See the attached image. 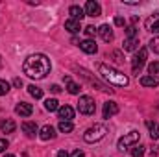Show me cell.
<instances>
[{"instance_id":"1","label":"cell","mask_w":159,"mask_h":157,"mask_svg":"<svg viewBox=\"0 0 159 157\" xmlns=\"http://www.w3.org/2000/svg\"><path fill=\"white\" fill-rule=\"evenodd\" d=\"M50 67H52V65H50V59H48L44 54H34V56L26 57V61H24V65H22V70H24V74L30 76V78L41 79L50 72Z\"/></svg>"},{"instance_id":"2","label":"cell","mask_w":159,"mask_h":157,"mask_svg":"<svg viewBox=\"0 0 159 157\" xmlns=\"http://www.w3.org/2000/svg\"><path fill=\"white\" fill-rule=\"evenodd\" d=\"M98 72H100V76L104 79H107L109 83H113V85H119V87H126L128 83H129V79L126 74H122L120 70L117 69H113V67H109V65H104V63H100L98 65Z\"/></svg>"},{"instance_id":"3","label":"cell","mask_w":159,"mask_h":157,"mask_svg":"<svg viewBox=\"0 0 159 157\" xmlns=\"http://www.w3.org/2000/svg\"><path fill=\"white\" fill-rule=\"evenodd\" d=\"M106 133H107V129H106L104 124H94L83 133V141L85 142H98L106 137Z\"/></svg>"},{"instance_id":"4","label":"cell","mask_w":159,"mask_h":157,"mask_svg":"<svg viewBox=\"0 0 159 157\" xmlns=\"http://www.w3.org/2000/svg\"><path fill=\"white\" fill-rule=\"evenodd\" d=\"M141 139V133L139 131H129L126 133L124 137L119 139V150H128V148H133Z\"/></svg>"},{"instance_id":"5","label":"cell","mask_w":159,"mask_h":157,"mask_svg":"<svg viewBox=\"0 0 159 157\" xmlns=\"http://www.w3.org/2000/svg\"><path fill=\"white\" fill-rule=\"evenodd\" d=\"M94 109H96V105H94V100H93L91 96H87V94L80 96L78 111L81 113V115H93V113H94Z\"/></svg>"},{"instance_id":"6","label":"cell","mask_w":159,"mask_h":157,"mask_svg":"<svg viewBox=\"0 0 159 157\" xmlns=\"http://www.w3.org/2000/svg\"><path fill=\"white\" fill-rule=\"evenodd\" d=\"M146 57H148V50H146V48H139V52L135 54V57H133V61H131L133 74H139V72H141V69H143L144 63H146Z\"/></svg>"},{"instance_id":"7","label":"cell","mask_w":159,"mask_h":157,"mask_svg":"<svg viewBox=\"0 0 159 157\" xmlns=\"http://www.w3.org/2000/svg\"><path fill=\"white\" fill-rule=\"evenodd\" d=\"M85 15H89V17H100V15H102L100 4L94 2V0H89V2L85 4Z\"/></svg>"},{"instance_id":"8","label":"cell","mask_w":159,"mask_h":157,"mask_svg":"<svg viewBox=\"0 0 159 157\" xmlns=\"http://www.w3.org/2000/svg\"><path fill=\"white\" fill-rule=\"evenodd\" d=\"M146 30L152 32V34H159V13L150 15V17L146 19Z\"/></svg>"},{"instance_id":"9","label":"cell","mask_w":159,"mask_h":157,"mask_svg":"<svg viewBox=\"0 0 159 157\" xmlns=\"http://www.w3.org/2000/svg\"><path fill=\"white\" fill-rule=\"evenodd\" d=\"M15 113H17V115H20V117H30V115L34 113V107H32V104L20 102V104H17V107H15Z\"/></svg>"},{"instance_id":"10","label":"cell","mask_w":159,"mask_h":157,"mask_svg":"<svg viewBox=\"0 0 159 157\" xmlns=\"http://www.w3.org/2000/svg\"><path fill=\"white\" fill-rule=\"evenodd\" d=\"M98 35L102 37V41L111 43V41H113V30H111V26H109V24H102V26L98 28Z\"/></svg>"},{"instance_id":"11","label":"cell","mask_w":159,"mask_h":157,"mask_svg":"<svg viewBox=\"0 0 159 157\" xmlns=\"http://www.w3.org/2000/svg\"><path fill=\"white\" fill-rule=\"evenodd\" d=\"M57 115L61 120H67V122H70L72 118H74V109L70 107V105H61L59 109H57Z\"/></svg>"},{"instance_id":"12","label":"cell","mask_w":159,"mask_h":157,"mask_svg":"<svg viewBox=\"0 0 159 157\" xmlns=\"http://www.w3.org/2000/svg\"><path fill=\"white\" fill-rule=\"evenodd\" d=\"M119 113V104L117 102H106L104 104V118H111Z\"/></svg>"},{"instance_id":"13","label":"cell","mask_w":159,"mask_h":157,"mask_svg":"<svg viewBox=\"0 0 159 157\" xmlns=\"http://www.w3.org/2000/svg\"><path fill=\"white\" fill-rule=\"evenodd\" d=\"M80 48L85 52V54H96V50H98V46H96V43L91 39H85L80 43Z\"/></svg>"},{"instance_id":"14","label":"cell","mask_w":159,"mask_h":157,"mask_svg":"<svg viewBox=\"0 0 159 157\" xmlns=\"http://www.w3.org/2000/svg\"><path fill=\"white\" fill-rule=\"evenodd\" d=\"M39 137L43 139V141H50V139L56 137V129H54L52 126L46 124V126H43V128L39 129Z\"/></svg>"},{"instance_id":"15","label":"cell","mask_w":159,"mask_h":157,"mask_svg":"<svg viewBox=\"0 0 159 157\" xmlns=\"http://www.w3.org/2000/svg\"><path fill=\"white\" fill-rule=\"evenodd\" d=\"M22 131H24L28 137H35V133L39 131V128H37V124H35V122L26 120V122H22Z\"/></svg>"},{"instance_id":"16","label":"cell","mask_w":159,"mask_h":157,"mask_svg":"<svg viewBox=\"0 0 159 157\" xmlns=\"http://www.w3.org/2000/svg\"><path fill=\"white\" fill-rule=\"evenodd\" d=\"M69 15H70V19H74V20H81V19L85 17V9L80 7V6H70V7H69Z\"/></svg>"},{"instance_id":"17","label":"cell","mask_w":159,"mask_h":157,"mask_svg":"<svg viewBox=\"0 0 159 157\" xmlns=\"http://www.w3.org/2000/svg\"><path fill=\"white\" fill-rule=\"evenodd\" d=\"M141 85H143V87H157L159 78L157 76H150V74H148V76H143V78H141Z\"/></svg>"},{"instance_id":"18","label":"cell","mask_w":159,"mask_h":157,"mask_svg":"<svg viewBox=\"0 0 159 157\" xmlns=\"http://www.w3.org/2000/svg\"><path fill=\"white\" fill-rule=\"evenodd\" d=\"M15 128H17V124H15L11 118H6V120H2V124H0V129H2L4 133H13Z\"/></svg>"},{"instance_id":"19","label":"cell","mask_w":159,"mask_h":157,"mask_svg":"<svg viewBox=\"0 0 159 157\" xmlns=\"http://www.w3.org/2000/svg\"><path fill=\"white\" fill-rule=\"evenodd\" d=\"M65 30H69L70 34H78L80 30H81V24H80V20H74V19H69V20L65 22Z\"/></svg>"},{"instance_id":"20","label":"cell","mask_w":159,"mask_h":157,"mask_svg":"<svg viewBox=\"0 0 159 157\" xmlns=\"http://www.w3.org/2000/svg\"><path fill=\"white\" fill-rule=\"evenodd\" d=\"M124 50H126V52L139 50V37H133V39H126L124 41Z\"/></svg>"},{"instance_id":"21","label":"cell","mask_w":159,"mask_h":157,"mask_svg":"<svg viewBox=\"0 0 159 157\" xmlns=\"http://www.w3.org/2000/svg\"><path fill=\"white\" fill-rule=\"evenodd\" d=\"M146 126H148V129H150V137H152V139H159V124L157 122L146 120Z\"/></svg>"},{"instance_id":"22","label":"cell","mask_w":159,"mask_h":157,"mask_svg":"<svg viewBox=\"0 0 159 157\" xmlns=\"http://www.w3.org/2000/svg\"><path fill=\"white\" fill-rule=\"evenodd\" d=\"M44 109L46 111H57L59 109V102L56 100V98H48V100H44Z\"/></svg>"},{"instance_id":"23","label":"cell","mask_w":159,"mask_h":157,"mask_svg":"<svg viewBox=\"0 0 159 157\" xmlns=\"http://www.w3.org/2000/svg\"><path fill=\"white\" fill-rule=\"evenodd\" d=\"M65 83H67V91H69L70 94H78V92H80V85H78V83H74L69 76L65 78Z\"/></svg>"},{"instance_id":"24","label":"cell","mask_w":159,"mask_h":157,"mask_svg":"<svg viewBox=\"0 0 159 157\" xmlns=\"http://www.w3.org/2000/svg\"><path fill=\"white\" fill-rule=\"evenodd\" d=\"M28 92L35 98V100H39V98H43V89H39V87H35V85H28Z\"/></svg>"},{"instance_id":"25","label":"cell","mask_w":159,"mask_h":157,"mask_svg":"<svg viewBox=\"0 0 159 157\" xmlns=\"http://www.w3.org/2000/svg\"><path fill=\"white\" fill-rule=\"evenodd\" d=\"M72 129H74L72 122H67V120H61V122H59V131H61V133H70Z\"/></svg>"},{"instance_id":"26","label":"cell","mask_w":159,"mask_h":157,"mask_svg":"<svg viewBox=\"0 0 159 157\" xmlns=\"http://www.w3.org/2000/svg\"><path fill=\"white\" fill-rule=\"evenodd\" d=\"M148 72H150V76H157L159 78V61H154V63L148 65Z\"/></svg>"},{"instance_id":"27","label":"cell","mask_w":159,"mask_h":157,"mask_svg":"<svg viewBox=\"0 0 159 157\" xmlns=\"http://www.w3.org/2000/svg\"><path fill=\"white\" fill-rule=\"evenodd\" d=\"M143 155H144V146H141V144L137 146V144H135V146L131 148V157H143Z\"/></svg>"},{"instance_id":"28","label":"cell","mask_w":159,"mask_h":157,"mask_svg":"<svg viewBox=\"0 0 159 157\" xmlns=\"http://www.w3.org/2000/svg\"><path fill=\"white\" fill-rule=\"evenodd\" d=\"M7 92H9V83L6 79H0V96H4Z\"/></svg>"},{"instance_id":"29","label":"cell","mask_w":159,"mask_h":157,"mask_svg":"<svg viewBox=\"0 0 159 157\" xmlns=\"http://www.w3.org/2000/svg\"><path fill=\"white\" fill-rule=\"evenodd\" d=\"M126 35H128V39H133V37H137V28L131 24V26H128L126 28Z\"/></svg>"},{"instance_id":"30","label":"cell","mask_w":159,"mask_h":157,"mask_svg":"<svg viewBox=\"0 0 159 157\" xmlns=\"http://www.w3.org/2000/svg\"><path fill=\"white\" fill-rule=\"evenodd\" d=\"M150 50L154 54H159V37H154V39L150 41Z\"/></svg>"},{"instance_id":"31","label":"cell","mask_w":159,"mask_h":157,"mask_svg":"<svg viewBox=\"0 0 159 157\" xmlns=\"http://www.w3.org/2000/svg\"><path fill=\"white\" fill-rule=\"evenodd\" d=\"M83 32H85V35H87V37H94V34H96L98 30H96L94 26H87V28H85Z\"/></svg>"},{"instance_id":"32","label":"cell","mask_w":159,"mask_h":157,"mask_svg":"<svg viewBox=\"0 0 159 157\" xmlns=\"http://www.w3.org/2000/svg\"><path fill=\"white\" fill-rule=\"evenodd\" d=\"M6 148H7V141H6V139H0V154H2Z\"/></svg>"},{"instance_id":"33","label":"cell","mask_w":159,"mask_h":157,"mask_svg":"<svg viewBox=\"0 0 159 157\" xmlns=\"http://www.w3.org/2000/svg\"><path fill=\"white\" fill-rule=\"evenodd\" d=\"M50 91H52L54 94H57V92H61V87H59V85H52V87H50Z\"/></svg>"},{"instance_id":"34","label":"cell","mask_w":159,"mask_h":157,"mask_svg":"<svg viewBox=\"0 0 159 157\" xmlns=\"http://www.w3.org/2000/svg\"><path fill=\"white\" fill-rule=\"evenodd\" d=\"M57 157H70V155H69L67 150H59V152H57Z\"/></svg>"},{"instance_id":"35","label":"cell","mask_w":159,"mask_h":157,"mask_svg":"<svg viewBox=\"0 0 159 157\" xmlns=\"http://www.w3.org/2000/svg\"><path fill=\"white\" fill-rule=\"evenodd\" d=\"M70 157H83V152H81V150H74Z\"/></svg>"},{"instance_id":"36","label":"cell","mask_w":159,"mask_h":157,"mask_svg":"<svg viewBox=\"0 0 159 157\" xmlns=\"http://www.w3.org/2000/svg\"><path fill=\"white\" fill-rule=\"evenodd\" d=\"M115 24H117V26H124V19H122V17H117V19H115Z\"/></svg>"},{"instance_id":"37","label":"cell","mask_w":159,"mask_h":157,"mask_svg":"<svg viewBox=\"0 0 159 157\" xmlns=\"http://www.w3.org/2000/svg\"><path fill=\"white\" fill-rule=\"evenodd\" d=\"M13 83H15V85H17V87H20V85H22V81H20V79H19V78L15 79V81H13Z\"/></svg>"},{"instance_id":"38","label":"cell","mask_w":159,"mask_h":157,"mask_svg":"<svg viewBox=\"0 0 159 157\" xmlns=\"http://www.w3.org/2000/svg\"><path fill=\"white\" fill-rule=\"evenodd\" d=\"M6 157H15V155H11V154H9V155H6Z\"/></svg>"},{"instance_id":"39","label":"cell","mask_w":159,"mask_h":157,"mask_svg":"<svg viewBox=\"0 0 159 157\" xmlns=\"http://www.w3.org/2000/svg\"><path fill=\"white\" fill-rule=\"evenodd\" d=\"M0 65H2V61H0Z\"/></svg>"}]
</instances>
